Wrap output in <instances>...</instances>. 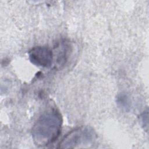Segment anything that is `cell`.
<instances>
[{
	"instance_id": "obj_3",
	"label": "cell",
	"mask_w": 149,
	"mask_h": 149,
	"mask_svg": "<svg viewBox=\"0 0 149 149\" xmlns=\"http://www.w3.org/2000/svg\"><path fill=\"white\" fill-rule=\"evenodd\" d=\"M29 57L33 64L43 68L50 67L54 61L53 52L46 46L32 48L29 52Z\"/></svg>"
},
{
	"instance_id": "obj_2",
	"label": "cell",
	"mask_w": 149,
	"mask_h": 149,
	"mask_svg": "<svg viewBox=\"0 0 149 149\" xmlns=\"http://www.w3.org/2000/svg\"><path fill=\"white\" fill-rule=\"evenodd\" d=\"M97 134L88 126L77 127L67 133L59 143V148H88L95 141Z\"/></svg>"
},
{
	"instance_id": "obj_4",
	"label": "cell",
	"mask_w": 149,
	"mask_h": 149,
	"mask_svg": "<svg viewBox=\"0 0 149 149\" xmlns=\"http://www.w3.org/2000/svg\"><path fill=\"white\" fill-rule=\"evenodd\" d=\"M56 54V66L57 68H61L67 62L70 52L71 51V46L69 41L63 40L58 42L55 48Z\"/></svg>"
},
{
	"instance_id": "obj_5",
	"label": "cell",
	"mask_w": 149,
	"mask_h": 149,
	"mask_svg": "<svg viewBox=\"0 0 149 149\" xmlns=\"http://www.w3.org/2000/svg\"><path fill=\"white\" fill-rule=\"evenodd\" d=\"M117 102L120 105V107L123 108L127 107L129 101L127 97L125 95H120L117 98Z\"/></svg>"
},
{
	"instance_id": "obj_1",
	"label": "cell",
	"mask_w": 149,
	"mask_h": 149,
	"mask_svg": "<svg viewBox=\"0 0 149 149\" xmlns=\"http://www.w3.org/2000/svg\"><path fill=\"white\" fill-rule=\"evenodd\" d=\"M62 119L60 112L54 108L45 111L34 125L31 134L37 146H47L53 143L59 136Z\"/></svg>"
}]
</instances>
